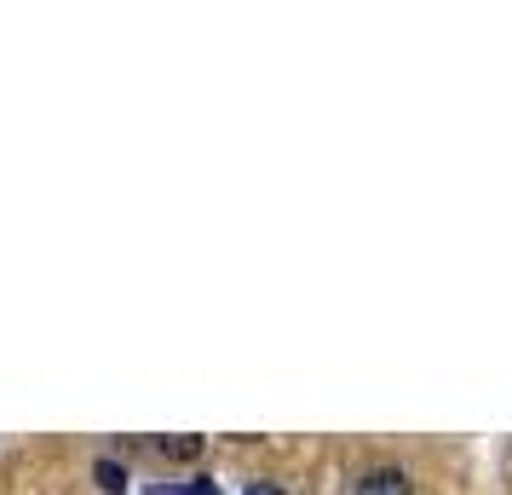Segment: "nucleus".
Masks as SVG:
<instances>
[{"label":"nucleus","instance_id":"nucleus-4","mask_svg":"<svg viewBox=\"0 0 512 495\" xmlns=\"http://www.w3.org/2000/svg\"><path fill=\"white\" fill-rule=\"evenodd\" d=\"M150 495H219V490H213L208 478H196V484H156Z\"/></svg>","mask_w":512,"mask_h":495},{"label":"nucleus","instance_id":"nucleus-5","mask_svg":"<svg viewBox=\"0 0 512 495\" xmlns=\"http://www.w3.org/2000/svg\"><path fill=\"white\" fill-rule=\"evenodd\" d=\"M248 495H282V484H248Z\"/></svg>","mask_w":512,"mask_h":495},{"label":"nucleus","instance_id":"nucleus-2","mask_svg":"<svg viewBox=\"0 0 512 495\" xmlns=\"http://www.w3.org/2000/svg\"><path fill=\"white\" fill-rule=\"evenodd\" d=\"M162 455L167 461H196L202 455V438H190V432L185 438H162Z\"/></svg>","mask_w":512,"mask_h":495},{"label":"nucleus","instance_id":"nucleus-3","mask_svg":"<svg viewBox=\"0 0 512 495\" xmlns=\"http://www.w3.org/2000/svg\"><path fill=\"white\" fill-rule=\"evenodd\" d=\"M98 490H104V495H121V490H127V472H121L116 461H98Z\"/></svg>","mask_w":512,"mask_h":495},{"label":"nucleus","instance_id":"nucleus-1","mask_svg":"<svg viewBox=\"0 0 512 495\" xmlns=\"http://www.w3.org/2000/svg\"><path fill=\"white\" fill-rule=\"evenodd\" d=\"M357 495H409V472H397V467L369 472V478L357 484Z\"/></svg>","mask_w":512,"mask_h":495}]
</instances>
